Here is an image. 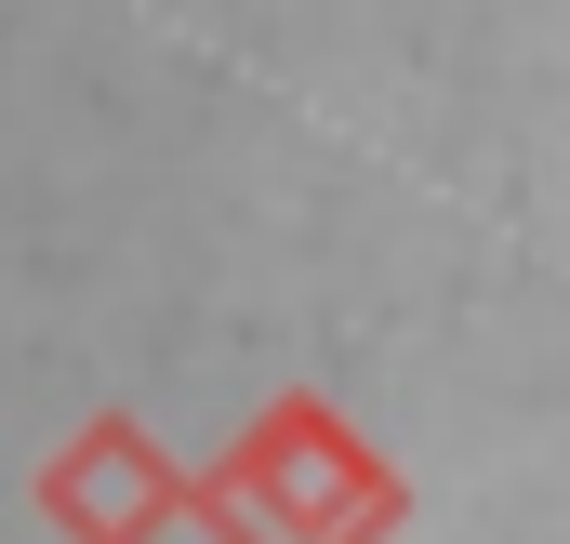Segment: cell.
<instances>
[{
  "instance_id": "obj_1",
  "label": "cell",
  "mask_w": 570,
  "mask_h": 544,
  "mask_svg": "<svg viewBox=\"0 0 570 544\" xmlns=\"http://www.w3.org/2000/svg\"><path fill=\"white\" fill-rule=\"evenodd\" d=\"M199 518L226 544H385L399 478H385L318 399H279L213 478H199Z\"/></svg>"
},
{
  "instance_id": "obj_2",
  "label": "cell",
  "mask_w": 570,
  "mask_h": 544,
  "mask_svg": "<svg viewBox=\"0 0 570 544\" xmlns=\"http://www.w3.org/2000/svg\"><path fill=\"white\" fill-rule=\"evenodd\" d=\"M53 518L80 544H146L159 518H173V465L146 451L134 425H94L67 465H53Z\"/></svg>"
}]
</instances>
